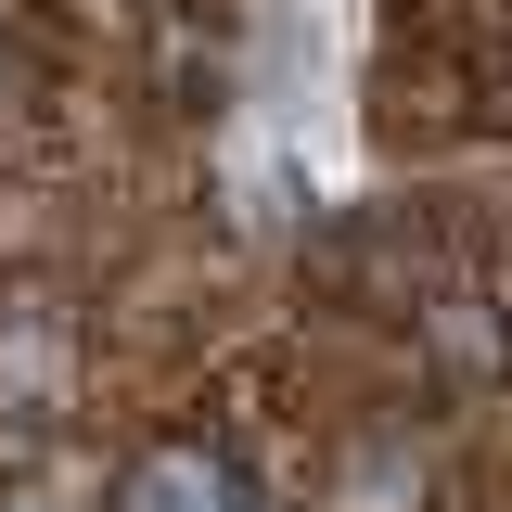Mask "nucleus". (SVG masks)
Masks as SVG:
<instances>
[{
    "label": "nucleus",
    "instance_id": "obj_1",
    "mask_svg": "<svg viewBox=\"0 0 512 512\" xmlns=\"http://www.w3.org/2000/svg\"><path fill=\"white\" fill-rule=\"evenodd\" d=\"M116 512H269V500H256L244 461H218V448H154Z\"/></svg>",
    "mask_w": 512,
    "mask_h": 512
}]
</instances>
